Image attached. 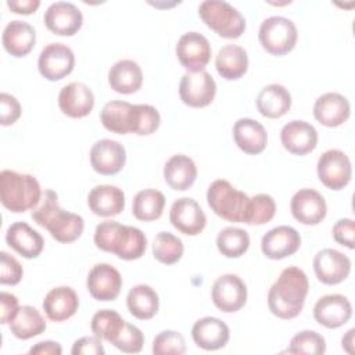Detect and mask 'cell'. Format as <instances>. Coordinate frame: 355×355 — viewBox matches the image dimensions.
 Segmentation results:
<instances>
[{"instance_id": "1", "label": "cell", "mask_w": 355, "mask_h": 355, "mask_svg": "<svg viewBox=\"0 0 355 355\" xmlns=\"http://www.w3.org/2000/svg\"><path fill=\"white\" fill-rule=\"evenodd\" d=\"M308 291L306 273L298 266H288L280 272L268 291L269 311L279 319H294L301 313Z\"/></svg>"}, {"instance_id": "2", "label": "cell", "mask_w": 355, "mask_h": 355, "mask_svg": "<svg viewBox=\"0 0 355 355\" xmlns=\"http://www.w3.org/2000/svg\"><path fill=\"white\" fill-rule=\"evenodd\" d=\"M31 216L40 227L49 230L54 240L65 244L78 240L85 229L83 218L62 209L58 204V196L53 190L43 191L42 200Z\"/></svg>"}, {"instance_id": "3", "label": "cell", "mask_w": 355, "mask_h": 355, "mask_svg": "<svg viewBox=\"0 0 355 355\" xmlns=\"http://www.w3.org/2000/svg\"><path fill=\"white\" fill-rule=\"evenodd\" d=\"M94 244L101 251L112 252L123 261H135L144 255L147 237L139 227L105 220L96 226Z\"/></svg>"}, {"instance_id": "4", "label": "cell", "mask_w": 355, "mask_h": 355, "mask_svg": "<svg viewBox=\"0 0 355 355\" xmlns=\"http://www.w3.org/2000/svg\"><path fill=\"white\" fill-rule=\"evenodd\" d=\"M40 183L33 175L4 169L0 172V200L4 208L21 214L37 207L42 200Z\"/></svg>"}, {"instance_id": "5", "label": "cell", "mask_w": 355, "mask_h": 355, "mask_svg": "<svg viewBox=\"0 0 355 355\" xmlns=\"http://www.w3.org/2000/svg\"><path fill=\"white\" fill-rule=\"evenodd\" d=\"M207 202L215 215L233 222L245 223L250 197L225 179L214 180L207 190Z\"/></svg>"}, {"instance_id": "6", "label": "cell", "mask_w": 355, "mask_h": 355, "mask_svg": "<svg viewBox=\"0 0 355 355\" xmlns=\"http://www.w3.org/2000/svg\"><path fill=\"white\" fill-rule=\"evenodd\" d=\"M202 22L225 39H237L245 31V18L241 12L222 0H205L198 6Z\"/></svg>"}, {"instance_id": "7", "label": "cell", "mask_w": 355, "mask_h": 355, "mask_svg": "<svg viewBox=\"0 0 355 355\" xmlns=\"http://www.w3.org/2000/svg\"><path fill=\"white\" fill-rule=\"evenodd\" d=\"M258 39L263 50L272 55H286L297 44L298 32L295 24L280 15L265 18L258 31Z\"/></svg>"}, {"instance_id": "8", "label": "cell", "mask_w": 355, "mask_h": 355, "mask_svg": "<svg viewBox=\"0 0 355 355\" xmlns=\"http://www.w3.org/2000/svg\"><path fill=\"white\" fill-rule=\"evenodd\" d=\"M316 172L323 186L336 191L341 190L349 183L352 178L351 159L344 151L338 148H330L319 157Z\"/></svg>"}, {"instance_id": "9", "label": "cell", "mask_w": 355, "mask_h": 355, "mask_svg": "<svg viewBox=\"0 0 355 355\" xmlns=\"http://www.w3.org/2000/svg\"><path fill=\"white\" fill-rule=\"evenodd\" d=\"M247 295L245 283L234 273H225L219 276L211 288L214 305L225 313L240 311L247 302Z\"/></svg>"}, {"instance_id": "10", "label": "cell", "mask_w": 355, "mask_h": 355, "mask_svg": "<svg viewBox=\"0 0 355 355\" xmlns=\"http://www.w3.org/2000/svg\"><path fill=\"white\" fill-rule=\"evenodd\" d=\"M75 67V54L64 43H49L44 46L37 58V69L40 75L51 82L61 80L68 76Z\"/></svg>"}, {"instance_id": "11", "label": "cell", "mask_w": 355, "mask_h": 355, "mask_svg": "<svg viewBox=\"0 0 355 355\" xmlns=\"http://www.w3.org/2000/svg\"><path fill=\"white\" fill-rule=\"evenodd\" d=\"M216 94V83L209 72H186L179 83V96L183 104L193 108L209 105Z\"/></svg>"}, {"instance_id": "12", "label": "cell", "mask_w": 355, "mask_h": 355, "mask_svg": "<svg viewBox=\"0 0 355 355\" xmlns=\"http://www.w3.org/2000/svg\"><path fill=\"white\" fill-rule=\"evenodd\" d=\"M212 49L208 39L198 32L183 33L176 44V57L187 72L205 71Z\"/></svg>"}, {"instance_id": "13", "label": "cell", "mask_w": 355, "mask_h": 355, "mask_svg": "<svg viewBox=\"0 0 355 355\" xmlns=\"http://www.w3.org/2000/svg\"><path fill=\"white\" fill-rule=\"evenodd\" d=\"M312 265L318 280L326 286L340 284L351 273V259L334 248L318 251Z\"/></svg>"}, {"instance_id": "14", "label": "cell", "mask_w": 355, "mask_h": 355, "mask_svg": "<svg viewBox=\"0 0 355 355\" xmlns=\"http://www.w3.org/2000/svg\"><path fill=\"white\" fill-rule=\"evenodd\" d=\"M119 270L110 263H96L87 273L86 288L90 295L101 302L114 301L122 288Z\"/></svg>"}, {"instance_id": "15", "label": "cell", "mask_w": 355, "mask_h": 355, "mask_svg": "<svg viewBox=\"0 0 355 355\" xmlns=\"http://www.w3.org/2000/svg\"><path fill=\"white\" fill-rule=\"evenodd\" d=\"M169 220L175 229L186 236L200 234L207 225V216L200 204L191 197H180L173 201Z\"/></svg>"}, {"instance_id": "16", "label": "cell", "mask_w": 355, "mask_h": 355, "mask_svg": "<svg viewBox=\"0 0 355 355\" xmlns=\"http://www.w3.org/2000/svg\"><path fill=\"white\" fill-rule=\"evenodd\" d=\"M291 215L295 220L306 226L319 225L327 214L324 197L313 189H300L290 201Z\"/></svg>"}, {"instance_id": "17", "label": "cell", "mask_w": 355, "mask_h": 355, "mask_svg": "<svg viewBox=\"0 0 355 355\" xmlns=\"http://www.w3.org/2000/svg\"><path fill=\"white\" fill-rule=\"evenodd\" d=\"M43 21L46 28L54 35L73 36L82 28L83 15L73 3L55 1L44 11Z\"/></svg>"}, {"instance_id": "18", "label": "cell", "mask_w": 355, "mask_h": 355, "mask_svg": "<svg viewBox=\"0 0 355 355\" xmlns=\"http://www.w3.org/2000/svg\"><path fill=\"white\" fill-rule=\"evenodd\" d=\"M301 247L300 233L288 226L280 225L266 232L261 240L262 254L273 261L294 255Z\"/></svg>"}, {"instance_id": "19", "label": "cell", "mask_w": 355, "mask_h": 355, "mask_svg": "<svg viewBox=\"0 0 355 355\" xmlns=\"http://www.w3.org/2000/svg\"><path fill=\"white\" fill-rule=\"evenodd\" d=\"M126 162L125 147L111 139L97 140L90 148V165L94 172L105 176L121 172Z\"/></svg>"}, {"instance_id": "20", "label": "cell", "mask_w": 355, "mask_h": 355, "mask_svg": "<svg viewBox=\"0 0 355 355\" xmlns=\"http://www.w3.org/2000/svg\"><path fill=\"white\" fill-rule=\"evenodd\" d=\"M352 316V305L343 294H326L313 305L315 320L326 329H338Z\"/></svg>"}, {"instance_id": "21", "label": "cell", "mask_w": 355, "mask_h": 355, "mask_svg": "<svg viewBox=\"0 0 355 355\" xmlns=\"http://www.w3.org/2000/svg\"><path fill=\"white\" fill-rule=\"evenodd\" d=\"M318 130L305 121H290L280 130V141L293 155H306L318 146Z\"/></svg>"}, {"instance_id": "22", "label": "cell", "mask_w": 355, "mask_h": 355, "mask_svg": "<svg viewBox=\"0 0 355 355\" xmlns=\"http://www.w3.org/2000/svg\"><path fill=\"white\" fill-rule=\"evenodd\" d=\"M58 107L69 118H85L94 107V94L92 89L82 82H71L58 93Z\"/></svg>"}, {"instance_id": "23", "label": "cell", "mask_w": 355, "mask_h": 355, "mask_svg": "<svg viewBox=\"0 0 355 355\" xmlns=\"http://www.w3.org/2000/svg\"><path fill=\"white\" fill-rule=\"evenodd\" d=\"M351 115L348 98L340 93L329 92L319 96L313 104L315 119L327 128L341 126Z\"/></svg>"}, {"instance_id": "24", "label": "cell", "mask_w": 355, "mask_h": 355, "mask_svg": "<svg viewBox=\"0 0 355 355\" xmlns=\"http://www.w3.org/2000/svg\"><path fill=\"white\" fill-rule=\"evenodd\" d=\"M191 338L198 348L205 351H216L227 344L230 338V329L218 318L204 316L193 324Z\"/></svg>"}, {"instance_id": "25", "label": "cell", "mask_w": 355, "mask_h": 355, "mask_svg": "<svg viewBox=\"0 0 355 355\" xmlns=\"http://www.w3.org/2000/svg\"><path fill=\"white\" fill-rule=\"evenodd\" d=\"M6 241L8 247L26 259L37 258L44 248L42 234L26 222H15L10 225L6 232Z\"/></svg>"}, {"instance_id": "26", "label": "cell", "mask_w": 355, "mask_h": 355, "mask_svg": "<svg viewBox=\"0 0 355 355\" xmlns=\"http://www.w3.org/2000/svg\"><path fill=\"white\" fill-rule=\"evenodd\" d=\"M87 205L94 215L112 218L123 211L125 193L114 184H98L89 191Z\"/></svg>"}, {"instance_id": "27", "label": "cell", "mask_w": 355, "mask_h": 355, "mask_svg": "<svg viewBox=\"0 0 355 355\" xmlns=\"http://www.w3.org/2000/svg\"><path fill=\"white\" fill-rule=\"evenodd\" d=\"M79 308V297L69 286L51 288L43 300V311L53 322H64L72 318Z\"/></svg>"}, {"instance_id": "28", "label": "cell", "mask_w": 355, "mask_h": 355, "mask_svg": "<svg viewBox=\"0 0 355 355\" xmlns=\"http://www.w3.org/2000/svg\"><path fill=\"white\" fill-rule=\"evenodd\" d=\"M236 146L245 154H261L268 146V133L263 125L252 118H240L233 125Z\"/></svg>"}, {"instance_id": "29", "label": "cell", "mask_w": 355, "mask_h": 355, "mask_svg": "<svg viewBox=\"0 0 355 355\" xmlns=\"http://www.w3.org/2000/svg\"><path fill=\"white\" fill-rule=\"evenodd\" d=\"M1 43L4 50L12 57L21 58L28 55L36 43L35 28L19 19L10 21L1 35Z\"/></svg>"}, {"instance_id": "30", "label": "cell", "mask_w": 355, "mask_h": 355, "mask_svg": "<svg viewBox=\"0 0 355 355\" xmlns=\"http://www.w3.org/2000/svg\"><path fill=\"white\" fill-rule=\"evenodd\" d=\"M255 103L262 116L277 119L290 111L293 100L290 92L283 85L270 83L259 90Z\"/></svg>"}, {"instance_id": "31", "label": "cell", "mask_w": 355, "mask_h": 355, "mask_svg": "<svg viewBox=\"0 0 355 355\" xmlns=\"http://www.w3.org/2000/svg\"><path fill=\"white\" fill-rule=\"evenodd\" d=\"M108 85L119 94L136 93L143 85L140 65L129 58L116 61L108 71Z\"/></svg>"}, {"instance_id": "32", "label": "cell", "mask_w": 355, "mask_h": 355, "mask_svg": "<svg viewBox=\"0 0 355 355\" xmlns=\"http://www.w3.org/2000/svg\"><path fill=\"white\" fill-rule=\"evenodd\" d=\"M196 162L184 154L172 155L164 165V179L166 184L178 191L190 189L197 179Z\"/></svg>"}, {"instance_id": "33", "label": "cell", "mask_w": 355, "mask_h": 355, "mask_svg": "<svg viewBox=\"0 0 355 355\" xmlns=\"http://www.w3.org/2000/svg\"><path fill=\"white\" fill-rule=\"evenodd\" d=\"M103 126L116 135H128L133 130L135 104L121 100H112L104 104L100 112Z\"/></svg>"}, {"instance_id": "34", "label": "cell", "mask_w": 355, "mask_h": 355, "mask_svg": "<svg viewBox=\"0 0 355 355\" xmlns=\"http://www.w3.org/2000/svg\"><path fill=\"white\" fill-rule=\"evenodd\" d=\"M215 68L226 80H236L245 75L248 69V55L239 44H225L218 50Z\"/></svg>"}, {"instance_id": "35", "label": "cell", "mask_w": 355, "mask_h": 355, "mask_svg": "<svg viewBox=\"0 0 355 355\" xmlns=\"http://www.w3.org/2000/svg\"><path fill=\"white\" fill-rule=\"evenodd\" d=\"M126 305L132 316L139 320H148L159 309V297L151 286L136 284L126 295Z\"/></svg>"}, {"instance_id": "36", "label": "cell", "mask_w": 355, "mask_h": 355, "mask_svg": "<svg viewBox=\"0 0 355 355\" xmlns=\"http://www.w3.org/2000/svg\"><path fill=\"white\" fill-rule=\"evenodd\" d=\"M10 331L18 340H29L42 334L47 324L42 313L32 305L19 306L18 313L8 324Z\"/></svg>"}, {"instance_id": "37", "label": "cell", "mask_w": 355, "mask_h": 355, "mask_svg": "<svg viewBox=\"0 0 355 355\" xmlns=\"http://www.w3.org/2000/svg\"><path fill=\"white\" fill-rule=\"evenodd\" d=\"M165 207V196L155 189H144L136 193L132 202V214L137 220L151 222L161 218Z\"/></svg>"}, {"instance_id": "38", "label": "cell", "mask_w": 355, "mask_h": 355, "mask_svg": "<svg viewBox=\"0 0 355 355\" xmlns=\"http://www.w3.org/2000/svg\"><path fill=\"white\" fill-rule=\"evenodd\" d=\"M250 247V236L244 229L227 226L216 236V248L226 258H240Z\"/></svg>"}, {"instance_id": "39", "label": "cell", "mask_w": 355, "mask_h": 355, "mask_svg": "<svg viewBox=\"0 0 355 355\" xmlns=\"http://www.w3.org/2000/svg\"><path fill=\"white\" fill-rule=\"evenodd\" d=\"M126 320H123L116 311L101 309L93 315L90 329L94 336L112 344L121 333V330L123 329Z\"/></svg>"}, {"instance_id": "40", "label": "cell", "mask_w": 355, "mask_h": 355, "mask_svg": "<svg viewBox=\"0 0 355 355\" xmlns=\"http://www.w3.org/2000/svg\"><path fill=\"white\" fill-rule=\"evenodd\" d=\"M183 252V241L169 232H159L153 240V255L164 265L176 263L180 261Z\"/></svg>"}, {"instance_id": "41", "label": "cell", "mask_w": 355, "mask_h": 355, "mask_svg": "<svg viewBox=\"0 0 355 355\" xmlns=\"http://www.w3.org/2000/svg\"><path fill=\"white\" fill-rule=\"evenodd\" d=\"M276 214V202L269 194H255L250 197L248 212L245 223L251 226H261L273 219Z\"/></svg>"}, {"instance_id": "42", "label": "cell", "mask_w": 355, "mask_h": 355, "mask_svg": "<svg viewBox=\"0 0 355 355\" xmlns=\"http://www.w3.org/2000/svg\"><path fill=\"white\" fill-rule=\"evenodd\" d=\"M287 352L320 355L326 352V340L315 330H302L291 338Z\"/></svg>"}, {"instance_id": "43", "label": "cell", "mask_w": 355, "mask_h": 355, "mask_svg": "<svg viewBox=\"0 0 355 355\" xmlns=\"http://www.w3.org/2000/svg\"><path fill=\"white\" fill-rule=\"evenodd\" d=\"M161 125V115L158 110L150 104H135V121L132 133L139 136H148L154 133Z\"/></svg>"}, {"instance_id": "44", "label": "cell", "mask_w": 355, "mask_h": 355, "mask_svg": "<svg viewBox=\"0 0 355 355\" xmlns=\"http://www.w3.org/2000/svg\"><path fill=\"white\" fill-rule=\"evenodd\" d=\"M151 349L155 355H183L186 352V340L176 330H164L154 337Z\"/></svg>"}, {"instance_id": "45", "label": "cell", "mask_w": 355, "mask_h": 355, "mask_svg": "<svg viewBox=\"0 0 355 355\" xmlns=\"http://www.w3.org/2000/svg\"><path fill=\"white\" fill-rule=\"evenodd\" d=\"M144 344V336L141 330L130 323H125L123 329L114 340L112 345L125 354H137L141 351Z\"/></svg>"}, {"instance_id": "46", "label": "cell", "mask_w": 355, "mask_h": 355, "mask_svg": "<svg viewBox=\"0 0 355 355\" xmlns=\"http://www.w3.org/2000/svg\"><path fill=\"white\" fill-rule=\"evenodd\" d=\"M24 276V269L19 261L11 254L0 252V283L7 286H15L21 282Z\"/></svg>"}, {"instance_id": "47", "label": "cell", "mask_w": 355, "mask_h": 355, "mask_svg": "<svg viewBox=\"0 0 355 355\" xmlns=\"http://www.w3.org/2000/svg\"><path fill=\"white\" fill-rule=\"evenodd\" d=\"M22 114L19 101L10 93L3 92L0 94V123L3 126H10L15 123Z\"/></svg>"}, {"instance_id": "48", "label": "cell", "mask_w": 355, "mask_h": 355, "mask_svg": "<svg viewBox=\"0 0 355 355\" xmlns=\"http://www.w3.org/2000/svg\"><path fill=\"white\" fill-rule=\"evenodd\" d=\"M333 237L334 240L349 248L354 250L355 248V222L351 218H341L336 222V225L333 226Z\"/></svg>"}, {"instance_id": "49", "label": "cell", "mask_w": 355, "mask_h": 355, "mask_svg": "<svg viewBox=\"0 0 355 355\" xmlns=\"http://www.w3.org/2000/svg\"><path fill=\"white\" fill-rule=\"evenodd\" d=\"M71 354L73 355H104V347L101 343V338L97 336H85L78 338L72 344Z\"/></svg>"}, {"instance_id": "50", "label": "cell", "mask_w": 355, "mask_h": 355, "mask_svg": "<svg viewBox=\"0 0 355 355\" xmlns=\"http://www.w3.org/2000/svg\"><path fill=\"white\" fill-rule=\"evenodd\" d=\"M19 311V301L12 293H0V323L10 324Z\"/></svg>"}, {"instance_id": "51", "label": "cell", "mask_w": 355, "mask_h": 355, "mask_svg": "<svg viewBox=\"0 0 355 355\" xmlns=\"http://www.w3.org/2000/svg\"><path fill=\"white\" fill-rule=\"evenodd\" d=\"M40 6L39 0H8L7 7L15 12V14H22V15H29L33 14Z\"/></svg>"}, {"instance_id": "52", "label": "cell", "mask_w": 355, "mask_h": 355, "mask_svg": "<svg viewBox=\"0 0 355 355\" xmlns=\"http://www.w3.org/2000/svg\"><path fill=\"white\" fill-rule=\"evenodd\" d=\"M29 354H37V355H61L62 354V348L58 343L51 341V340H46V341H40L36 343L33 347H31Z\"/></svg>"}, {"instance_id": "53", "label": "cell", "mask_w": 355, "mask_h": 355, "mask_svg": "<svg viewBox=\"0 0 355 355\" xmlns=\"http://www.w3.org/2000/svg\"><path fill=\"white\" fill-rule=\"evenodd\" d=\"M354 333L355 329H349L345 336H343L341 344H343V349L347 351L348 354H354Z\"/></svg>"}]
</instances>
